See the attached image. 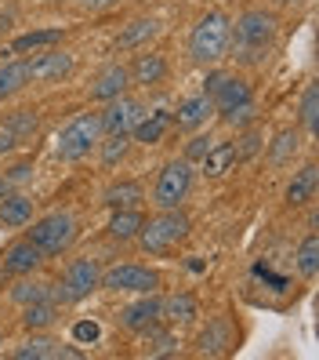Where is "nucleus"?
I'll return each mask as SVG.
<instances>
[{"instance_id":"nucleus-42","label":"nucleus","mask_w":319,"mask_h":360,"mask_svg":"<svg viewBox=\"0 0 319 360\" xmlns=\"http://www.w3.org/2000/svg\"><path fill=\"white\" fill-rule=\"evenodd\" d=\"M15 146H18V139L8 131V124L4 120H0V157H8L11 150H15Z\"/></svg>"},{"instance_id":"nucleus-2","label":"nucleus","mask_w":319,"mask_h":360,"mask_svg":"<svg viewBox=\"0 0 319 360\" xmlns=\"http://www.w3.org/2000/svg\"><path fill=\"white\" fill-rule=\"evenodd\" d=\"M229 22L225 11H207L196 18L193 33H189V58L196 66H218L229 55Z\"/></svg>"},{"instance_id":"nucleus-19","label":"nucleus","mask_w":319,"mask_h":360,"mask_svg":"<svg viewBox=\"0 0 319 360\" xmlns=\"http://www.w3.org/2000/svg\"><path fill=\"white\" fill-rule=\"evenodd\" d=\"M33 207H36V200L33 197H26V193H4L0 197V226H8V229H22V226H29L33 222Z\"/></svg>"},{"instance_id":"nucleus-37","label":"nucleus","mask_w":319,"mask_h":360,"mask_svg":"<svg viewBox=\"0 0 319 360\" xmlns=\"http://www.w3.org/2000/svg\"><path fill=\"white\" fill-rule=\"evenodd\" d=\"M222 120L229 128H250V124H258V105H254V98L243 102V105H232V110L222 113Z\"/></svg>"},{"instance_id":"nucleus-47","label":"nucleus","mask_w":319,"mask_h":360,"mask_svg":"<svg viewBox=\"0 0 319 360\" xmlns=\"http://www.w3.org/2000/svg\"><path fill=\"white\" fill-rule=\"evenodd\" d=\"M0 346H4V338H0Z\"/></svg>"},{"instance_id":"nucleus-7","label":"nucleus","mask_w":319,"mask_h":360,"mask_svg":"<svg viewBox=\"0 0 319 360\" xmlns=\"http://www.w3.org/2000/svg\"><path fill=\"white\" fill-rule=\"evenodd\" d=\"M189 189H193V164H189L185 157L182 160H167L160 167L156 182H153V204L160 211L182 207V200L189 197Z\"/></svg>"},{"instance_id":"nucleus-31","label":"nucleus","mask_w":319,"mask_h":360,"mask_svg":"<svg viewBox=\"0 0 319 360\" xmlns=\"http://www.w3.org/2000/svg\"><path fill=\"white\" fill-rule=\"evenodd\" d=\"M95 150H98V157H102L105 172H113V167L127 157V150H131V135H102Z\"/></svg>"},{"instance_id":"nucleus-18","label":"nucleus","mask_w":319,"mask_h":360,"mask_svg":"<svg viewBox=\"0 0 319 360\" xmlns=\"http://www.w3.org/2000/svg\"><path fill=\"white\" fill-rule=\"evenodd\" d=\"M156 33H160V18H149V15L131 18V22L116 33V51H142V48H149V40Z\"/></svg>"},{"instance_id":"nucleus-39","label":"nucleus","mask_w":319,"mask_h":360,"mask_svg":"<svg viewBox=\"0 0 319 360\" xmlns=\"http://www.w3.org/2000/svg\"><path fill=\"white\" fill-rule=\"evenodd\" d=\"M98 338H102V324L98 321H76L73 324V342H98Z\"/></svg>"},{"instance_id":"nucleus-15","label":"nucleus","mask_w":319,"mask_h":360,"mask_svg":"<svg viewBox=\"0 0 319 360\" xmlns=\"http://www.w3.org/2000/svg\"><path fill=\"white\" fill-rule=\"evenodd\" d=\"M127 88H131V73H127L123 62H113V66H105V70L91 80L88 98H91V102H109V98L123 95Z\"/></svg>"},{"instance_id":"nucleus-34","label":"nucleus","mask_w":319,"mask_h":360,"mask_svg":"<svg viewBox=\"0 0 319 360\" xmlns=\"http://www.w3.org/2000/svg\"><path fill=\"white\" fill-rule=\"evenodd\" d=\"M8 299H11L15 306H29V302H36V299H51V284H48V281H29V277H22L18 284H11Z\"/></svg>"},{"instance_id":"nucleus-14","label":"nucleus","mask_w":319,"mask_h":360,"mask_svg":"<svg viewBox=\"0 0 319 360\" xmlns=\"http://www.w3.org/2000/svg\"><path fill=\"white\" fill-rule=\"evenodd\" d=\"M11 356H15V360H80V349L62 346L58 338H48V335L33 331V338L18 342Z\"/></svg>"},{"instance_id":"nucleus-22","label":"nucleus","mask_w":319,"mask_h":360,"mask_svg":"<svg viewBox=\"0 0 319 360\" xmlns=\"http://www.w3.org/2000/svg\"><path fill=\"white\" fill-rule=\"evenodd\" d=\"M240 157H236V142H218L215 139V146L203 153V160H200V172L207 175V179H222V175H229L232 172V164H236Z\"/></svg>"},{"instance_id":"nucleus-35","label":"nucleus","mask_w":319,"mask_h":360,"mask_svg":"<svg viewBox=\"0 0 319 360\" xmlns=\"http://www.w3.org/2000/svg\"><path fill=\"white\" fill-rule=\"evenodd\" d=\"M297 124H301L305 131L319 128V88H315V84H305L301 102H297Z\"/></svg>"},{"instance_id":"nucleus-13","label":"nucleus","mask_w":319,"mask_h":360,"mask_svg":"<svg viewBox=\"0 0 319 360\" xmlns=\"http://www.w3.org/2000/svg\"><path fill=\"white\" fill-rule=\"evenodd\" d=\"M40 266H44V251H40L29 237L8 244V251L0 255V269H4L8 277H33Z\"/></svg>"},{"instance_id":"nucleus-40","label":"nucleus","mask_w":319,"mask_h":360,"mask_svg":"<svg viewBox=\"0 0 319 360\" xmlns=\"http://www.w3.org/2000/svg\"><path fill=\"white\" fill-rule=\"evenodd\" d=\"M210 146H215V139H210V135H193V139H189V146H185V160L189 164L203 160V153L210 150Z\"/></svg>"},{"instance_id":"nucleus-28","label":"nucleus","mask_w":319,"mask_h":360,"mask_svg":"<svg viewBox=\"0 0 319 360\" xmlns=\"http://www.w3.org/2000/svg\"><path fill=\"white\" fill-rule=\"evenodd\" d=\"M142 222H145V215H142L138 207H120V211H113V219H109V226H105V233H109L113 240L127 244V240L138 237Z\"/></svg>"},{"instance_id":"nucleus-26","label":"nucleus","mask_w":319,"mask_h":360,"mask_svg":"<svg viewBox=\"0 0 319 360\" xmlns=\"http://www.w3.org/2000/svg\"><path fill=\"white\" fill-rule=\"evenodd\" d=\"M297 150H301V131H297V128L276 131V139L269 142V164L272 167H287V164H294Z\"/></svg>"},{"instance_id":"nucleus-4","label":"nucleus","mask_w":319,"mask_h":360,"mask_svg":"<svg viewBox=\"0 0 319 360\" xmlns=\"http://www.w3.org/2000/svg\"><path fill=\"white\" fill-rule=\"evenodd\" d=\"M98 288H102V266L95 259H76L66 266L62 281L51 284V299L58 306H76L83 299H91Z\"/></svg>"},{"instance_id":"nucleus-23","label":"nucleus","mask_w":319,"mask_h":360,"mask_svg":"<svg viewBox=\"0 0 319 360\" xmlns=\"http://www.w3.org/2000/svg\"><path fill=\"white\" fill-rule=\"evenodd\" d=\"M196 316H200V302L189 291H178V295H167L163 299V313H160L163 324H193Z\"/></svg>"},{"instance_id":"nucleus-27","label":"nucleus","mask_w":319,"mask_h":360,"mask_svg":"<svg viewBox=\"0 0 319 360\" xmlns=\"http://www.w3.org/2000/svg\"><path fill=\"white\" fill-rule=\"evenodd\" d=\"M62 37H66V30H62V26L29 30V33H18L11 40V51L15 55H26V51H40V48H55V44H62Z\"/></svg>"},{"instance_id":"nucleus-10","label":"nucleus","mask_w":319,"mask_h":360,"mask_svg":"<svg viewBox=\"0 0 319 360\" xmlns=\"http://www.w3.org/2000/svg\"><path fill=\"white\" fill-rule=\"evenodd\" d=\"M142 113H145V102L123 91V95L105 102V110L98 113V120H102L105 135H131V128L142 120Z\"/></svg>"},{"instance_id":"nucleus-38","label":"nucleus","mask_w":319,"mask_h":360,"mask_svg":"<svg viewBox=\"0 0 319 360\" xmlns=\"http://www.w3.org/2000/svg\"><path fill=\"white\" fill-rule=\"evenodd\" d=\"M258 150H262V131L250 124V131H243V139L236 142V157H240V160H247V157H254Z\"/></svg>"},{"instance_id":"nucleus-24","label":"nucleus","mask_w":319,"mask_h":360,"mask_svg":"<svg viewBox=\"0 0 319 360\" xmlns=\"http://www.w3.org/2000/svg\"><path fill=\"white\" fill-rule=\"evenodd\" d=\"M315 182H319V167H315V164H305L301 172H294L283 200H287L290 207H301V204L315 200Z\"/></svg>"},{"instance_id":"nucleus-30","label":"nucleus","mask_w":319,"mask_h":360,"mask_svg":"<svg viewBox=\"0 0 319 360\" xmlns=\"http://www.w3.org/2000/svg\"><path fill=\"white\" fill-rule=\"evenodd\" d=\"M105 207L109 211H120V207H138L145 200V189L142 182H113L109 189H105Z\"/></svg>"},{"instance_id":"nucleus-36","label":"nucleus","mask_w":319,"mask_h":360,"mask_svg":"<svg viewBox=\"0 0 319 360\" xmlns=\"http://www.w3.org/2000/svg\"><path fill=\"white\" fill-rule=\"evenodd\" d=\"M4 124H8V131H11L18 142H29V139L40 131V117H36L33 110H15Z\"/></svg>"},{"instance_id":"nucleus-5","label":"nucleus","mask_w":319,"mask_h":360,"mask_svg":"<svg viewBox=\"0 0 319 360\" xmlns=\"http://www.w3.org/2000/svg\"><path fill=\"white\" fill-rule=\"evenodd\" d=\"M102 135H105V131H102L98 113H80L76 120H69L66 128L58 131V139H55V153H58L62 160L76 164V160H83V157H91V150L98 146Z\"/></svg>"},{"instance_id":"nucleus-9","label":"nucleus","mask_w":319,"mask_h":360,"mask_svg":"<svg viewBox=\"0 0 319 360\" xmlns=\"http://www.w3.org/2000/svg\"><path fill=\"white\" fill-rule=\"evenodd\" d=\"M203 95L210 98L215 113H225V110H232V105H243V102H250V98H254L247 77H240V73H225V70L207 73Z\"/></svg>"},{"instance_id":"nucleus-46","label":"nucleus","mask_w":319,"mask_h":360,"mask_svg":"<svg viewBox=\"0 0 319 360\" xmlns=\"http://www.w3.org/2000/svg\"><path fill=\"white\" fill-rule=\"evenodd\" d=\"M0 277H4V269H0Z\"/></svg>"},{"instance_id":"nucleus-21","label":"nucleus","mask_w":319,"mask_h":360,"mask_svg":"<svg viewBox=\"0 0 319 360\" xmlns=\"http://www.w3.org/2000/svg\"><path fill=\"white\" fill-rule=\"evenodd\" d=\"M232 342H236V335H232V324H229V316H215V321L207 324V331L200 335V342L196 349L203 356H222L232 349Z\"/></svg>"},{"instance_id":"nucleus-33","label":"nucleus","mask_w":319,"mask_h":360,"mask_svg":"<svg viewBox=\"0 0 319 360\" xmlns=\"http://www.w3.org/2000/svg\"><path fill=\"white\" fill-rule=\"evenodd\" d=\"M142 335H145V356H175V353H178L175 331H167V328L153 324V328L142 331Z\"/></svg>"},{"instance_id":"nucleus-8","label":"nucleus","mask_w":319,"mask_h":360,"mask_svg":"<svg viewBox=\"0 0 319 360\" xmlns=\"http://www.w3.org/2000/svg\"><path fill=\"white\" fill-rule=\"evenodd\" d=\"M102 288L105 291H131V295L160 291V273L149 266H138V262H116L109 269H102Z\"/></svg>"},{"instance_id":"nucleus-16","label":"nucleus","mask_w":319,"mask_h":360,"mask_svg":"<svg viewBox=\"0 0 319 360\" xmlns=\"http://www.w3.org/2000/svg\"><path fill=\"white\" fill-rule=\"evenodd\" d=\"M127 73H131V84L153 88V84H163V80H167V58H163L160 51L142 48V55H135V62L127 66Z\"/></svg>"},{"instance_id":"nucleus-20","label":"nucleus","mask_w":319,"mask_h":360,"mask_svg":"<svg viewBox=\"0 0 319 360\" xmlns=\"http://www.w3.org/2000/svg\"><path fill=\"white\" fill-rule=\"evenodd\" d=\"M175 128V120H171V113L167 110H149V113H142V120L131 128V139L135 142H142V146H156V142H163V135Z\"/></svg>"},{"instance_id":"nucleus-12","label":"nucleus","mask_w":319,"mask_h":360,"mask_svg":"<svg viewBox=\"0 0 319 360\" xmlns=\"http://www.w3.org/2000/svg\"><path fill=\"white\" fill-rule=\"evenodd\" d=\"M26 66H29V80L36 84H58V80H66L73 73V55L69 51H58V48H44L36 58H26Z\"/></svg>"},{"instance_id":"nucleus-6","label":"nucleus","mask_w":319,"mask_h":360,"mask_svg":"<svg viewBox=\"0 0 319 360\" xmlns=\"http://www.w3.org/2000/svg\"><path fill=\"white\" fill-rule=\"evenodd\" d=\"M33 229H26V237L44 251V259H51V255H62L73 240H76V219L69 215V211H51V215H44V219H36V222H29Z\"/></svg>"},{"instance_id":"nucleus-45","label":"nucleus","mask_w":319,"mask_h":360,"mask_svg":"<svg viewBox=\"0 0 319 360\" xmlns=\"http://www.w3.org/2000/svg\"><path fill=\"white\" fill-rule=\"evenodd\" d=\"M280 4H294V0H280Z\"/></svg>"},{"instance_id":"nucleus-32","label":"nucleus","mask_w":319,"mask_h":360,"mask_svg":"<svg viewBox=\"0 0 319 360\" xmlns=\"http://www.w3.org/2000/svg\"><path fill=\"white\" fill-rule=\"evenodd\" d=\"M294 266H297V273H301L305 281H312L315 273H319V237H315V233H308V237L297 244V251H294Z\"/></svg>"},{"instance_id":"nucleus-29","label":"nucleus","mask_w":319,"mask_h":360,"mask_svg":"<svg viewBox=\"0 0 319 360\" xmlns=\"http://www.w3.org/2000/svg\"><path fill=\"white\" fill-rule=\"evenodd\" d=\"M22 328L26 331H48L55 321H58V302L55 299H36V302H29V306H22Z\"/></svg>"},{"instance_id":"nucleus-11","label":"nucleus","mask_w":319,"mask_h":360,"mask_svg":"<svg viewBox=\"0 0 319 360\" xmlns=\"http://www.w3.org/2000/svg\"><path fill=\"white\" fill-rule=\"evenodd\" d=\"M160 313H163V295H160V291H145V295H138L135 302H127V306L120 309V324H123L127 331L142 335V331H149L153 324H163Z\"/></svg>"},{"instance_id":"nucleus-25","label":"nucleus","mask_w":319,"mask_h":360,"mask_svg":"<svg viewBox=\"0 0 319 360\" xmlns=\"http://www.w3.org/2000/svg\"><path fill=\"white\" fill-rule=\"evenodd\" d=\"M29 84V66H26V58H8V62H0V102H8L15 98L18 91H22Z\"/></svg>"},{"instance_id":"nucleus-44","label":"nucleus","mask_w":319,"mask_h":360,"mask_svg":"<svg viewBox=\"0 0 319 360\" xmlns=\"http://www.w3.org/2000/svg\"><path fill=\"white\" fill-rule=\"evenodd\" d=\"M11 189H15V186H11L8 179H0V197H4V193H11Z\"/></svg>"},{"instance_id":"nucleus-17","label":"nucleus","mask_w":319,"mask_h":360,"mask_svg":"<svg viewBox=\"0 0 319 360\" xmlns=\"http://www.w3.org/2000/svg\"><path fill=\"white\" fill-rule=\"evenodd\" d=\"M210 113H215V105H210V98L203 95V91H196V95H185L182 102H178V113L171 117L182 131H200L203 124L210 120Z\"/></svg>"},{"instance_id":"nucleus-43","label":"nucleus","mask_w":319,"mask_h":360,"mask_svg":"<svg viewBox=\"0 0 319 360\" xmlns=\"http://www.w3.org/2000/svg\"><path fill=\"white\" fill-rule=\"evenodd\" d=\"M80 4H83V8H88V11H102V8H109V4H113V0H80Z\"/></svg>"},{"instance_id":"nucleus-1","label":"nucleus","mask_w":319,"mask_h":360,"mask_svg":"<svg viewBox=\"0 0 319 360\" xmlns=\"http://www.w3.org/2000/svg\"><path fill=\"white\" fill-rule=\"evenodd\" d=\"M280 40V18L269 8H247L236 15V22H229V51L243 66H258L265 62Z\"/></svg>"},{"instance_id":"nucleus-41","label":"nucleus","mask_w":319,"mask_h":360,"mask_svg":"<svg viewBox=\"0 0 319 360\" xmlns=\"http://www.w3.org/2000/svg\"><path fill=\"white\" fill-rule=\"evenodd\" d=\"M4 179H8L11 186H18V182L33 179V164H29V160H18V164H11L8 172H4Z\"/></svg>"},{"instance_id":"nucleus-3","label":"nucleus","mask_w":319,"mask_h":360,"mask_svg":"<svg viewBox=\"0 0 319 360\" xmlns=\"http://www.w3.org/2000/svg\"><path fill=\"white\" fill-rule=\"evenodd\" d=\"M189 229H193V222H189L185 211L182 207H167V211H160V215H153L149 222H142L135 240L142 244L145 255H167L178 240L189 237Z\"/></svg>"}]
</instances>
